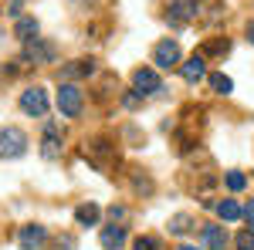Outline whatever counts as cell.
<instances>
[{
	"label": "cell",
	"instance_id": "obj_5",
	"mask_svg": "<svg viewBox=\"0 0 254 250\" xmlns=\"http://www.w3.org/2000/svg\"><path fill=\"white\" fill-rule=\"evenodd\" d=\"M20 108L27 112V115H34V118H41V115H48V108H51V101H48V92L44 88H24L20 92Z\"/></svg>",
	"mask_w": 254,
	"mask_h": 250
},
{
	"label": "cell",
	"instance_id": "obj_17",
	"mask_svg": "<svg viewBox=\"0 0 254 250\" xmlns=\"http://www.w3.org/2000/svg\"><path fill=\"white\" fill-rule=\"evenodd\" d=\"M210 88H214L217 95H231V92H234V81L227 75H220V71H214V75H210Z\"/></svg>",
	"mask_w": 254,
	"mask_h": 250
},
{
	"label": "cell",
	"instance_id": "obj_29",
	"mask_svg": "<svg viewBox=\"0 0 254 250\" xmlns=\"http://www.w3.org/2000/svg\"><path fill=\"white\" fill-rule=\"evenodd\" d=\"M180 250H196V247H190V244H183V247H180Z\"/></svg>",
	"mask_w": 254,
	"mask_h": 250
},
{
	"label": "cell",
	"instance_id": "obj_13",
	"mask_svg": "<svg viewBox=\"0 0 254 250\" xmlns=\"http://www.w3.org/2000/svg\"><path fill=\"white\" fill-rule=\"evenodd\" d=\"M38 31H41V27H38V20H34V17H20L17 24H14V38L24 41V44L38 38Z\"/></svg>",
	"mask_w": 254,
	"mask_h": 250
},
{
	"label": "cell",
	"instance_id": "obj_16",
	"mask_svg": "<svg viewBox=\"0 0 254 250\" xmlns=\"http://www.w3.org/2000/svg\"><path fill=\"white\" fill-rule=\"evenodd\" d=\"M217 216L227 220V223H234V220L244 216V206H237L234 200H220V203H217Z\"/></svg>",
	"mask_w": 254,
	"mask_h": 250
},
{
	"label": "cell",
	"instance_id": "obj_14",
	"mask_svg": "<svg viewBox=\"0 0 254 250\" xmlns=\"http://www.w3.org/2000/svg\"><path fill=\"white\" fill-rule=\"evenodd\" d=\"M200 240H203L210 250H224L227 247V233L220 230V227H203V230H200Z\"/></svg>",
	"mask_w": 254,
	"mask_h": 250
},
{
	"label": "cell",
	"instance_id": "obj_4",
	"mask_svg": "<svg viewBox=\"0 0 254 250\" xmlns=\"http://www.w3.org/2000/svg\"><path fill=\"white\" fill-rule=\"evenodd\" d=\"M24 152H27V135L14 125L0 129V159H17Z\"/></svg>",
	"mask_w": 254,
	"mask_h": 250
},
{
	"label": "cell",
	"instance_id": "obj_10",
	"mask_svg": "<svg viewBox=\"0 0 254 250\" xmlns=\"http://www.w3.org/2000/svg\"><path fill=\"white\" fill-rule=\"evenodd\" d=\"M41 152H44V159H58V155H61V129L55 125V122H48V125H44Z\"/></svg>",
	"mask_w": 254,
	"mask_h": 250
},
{
	"label": "cell",
	"instance_id": "obj_19",
	"mask_svg": "<svg viewBox=\"0 0 254 250\" xmlns=\"http://www.w3.org/2000/svg\"><path fill=\"white\" fill-rule=\"evenodd\" d=\"M190 223H193V220H190L187 213H180V216L170 220V230H173V233H187V230H190Z\"/></svg>",
	"mask_w": 254,
	"mask_h": 250
},
{
	"label": "cell",
	"instance_id": "obj_15",
	"mask_svg": "<svg viewBox=\"0 0 254 250\" xmlns=\"http://www.w3.org/2000/svg\"><path fill=\"white\" fill-rule=\"evenodd\" d=\"M98 216H102V210H98L95 203H81L78 210H75V220H78L81 227H95Z\"/></svg>",
	"mask_w": 254,
	"mask_h": 250
},
{
	"label": "cell",
	"instance_id": "obj_26",
	"mask_svg": "<svg viewBox=\"0 0 254 250\" xmlns=\"http://www.w3.org/2000/svg\"><path fill=\"white\" fill-rule=\"evenodd\" d=\"M244 220H248V230H254V200L244 206Z\"/></svg>",
	"mask_w": 254,
	"mask_h": 250
},
{
	"label": "cell",
	"instance_id": "obj_24",
	"mask_svg": "<svg viewBox=\"0 0 254 250\" xmlns=\"http://www.w3.org/2000/svg\"><path fill=\"white\" fill-rule=\"evenodd\" d=\"M122 105H126V108H139V105H142V95H139V92H129V95L122 98Z\"/></svg>",
	"mask_w": 254,
	"mask_h": 250
},
{
	"label": "cell",
	"instance_id": "obj_22",
	"mask_svg": "<svg viewBox=\"0 0 254 250\" xmlns=\"http://www.w3.org/2000/svg\"><path fill=\"white\" fill-rule=\"evenodd\" d=\"M203 51H207V54H227V51H231V44H227V41H210Z\"/></svg>",
	"mask_w": 254,
	"mask_h": 250
},
{
	"label": "cell",
	"instance_id": "obj_23",
	"mask_svg": "<svg viewBox=\"0 0 254 250\" xmlns=\"http://www.w3.org/2000/svg\"><path fill=\"white\" fill-rule=\"evenodd\" d=\"M136 250H159V244L153 237H136Z\"/></svg>",
	"mask_w": 254,
	"mask_h": 250
},
{
	"label": "cell",
	"instance_id": "obj_2",
	"mask_svg": "<svg viewBox=\"0 0 254 250\" xmlns=\"http://www.w3.org/2000/svg\"><path fill=\"white\" fill-rule=\"evenodd\" d=\"M81 105H85L81 88H78V85L61 81V88H58V112H61L64 118H78V115H81Z\"/></svg>",
	"mask_w": 254,
	"mask_h": 250
},
{
	"label": "cell",
	"instance_id": "obj_12",
	"mask_svg": "<svg viewBox=\"0 0 254 250\" xmlns=\"http://www.w3.org/2000/svg\"><path fill=\"white\" fill-rule=\"evenodd\" d=\"M122 244H126V227H116V223L102 227V247L105 250H119Z\"/></svg>",
	"mask_w": 254,
	"mask_h": 250
},
{
	"label": "cell",
	"instance_id": "obj_3",
	"mask_svg": "<svg viewBox=\"0 0 254 250\" xmlns=\"http://www.w3.org/2000/svg\"><path fill=\"white\" fill-rule=\"evenodd\" d=\"M200 0H170V7H166V20H170V27H183V24H190V20L200 17Z\"/></svg>",
	"mask_w": 254,
	"mask_h": 250
},
{
	"label": "cell",
	"instance_id": "obj_8",
	"mask_svg": "<svg viewBox=\"0 0 254 250\" xmlns=\"http://www.w3.org/2000/svg\"><path fill=\"white\" fill-rule=\"evenodd\" d=\"M44 240H48V230H44L41 223L20 227V233H17V244H20V250H41V247H44Z\"/></svg>",
	"mask_w": 254,
	"mask_h": 250
},
{
	"label": "cell",
	"instance_id": "obj_28",
	"mask_svg": "<svg viewBox=\"0 0 254 250\" xmlns=\"http://www.w3.org/2000/svg\"><path fill=\"white\" fill-rule=\"evenodd\" d=\"M248 41H251V44H254V20H251V24H248Z\"/></svg>",
	"mask_w": 254,
	"mask_h": 250
},
{
	"label": "cell",
	"instance_id": "obj_9",
	"mask_svg": "<svg viewBox=\"0 0 254 250\" xmlns=\"http://www.w3.org/2000/svg\"><path fill=\"white\" fill-rule=\"evenodd\" d=\"M92 75H95V61L92 58L71 61V64L61 68V81H68V85H75V78H92Z\"/></svg>",
	"mask_w": 254,
	"mask_h": 250
},
{
	"label": "cell",
	"instance_id": "obj_6",
	"mask_svg": "<svg viewBox=\"0 0 254 250\" xmlns=\"http://www.w3.org/2000/svg\"><path fill=\"white\" fill-rule=\"evenodd\" d=\"M132 92L149 98V95H156V92H163V81H159V75L153 68H136L132 71Z\"/></svg>",
	"mask_w": 254,
	"mask_h": 250
},
{
	"label": "cell",
	"instance_id": "obj_1",
	"mask_svg": "<svg viewBox=\"0 0 254 250\" xmlns=\"http://www.w3.org/2000/svg\"><path fill=\"white\" fill-rule=\"evenodd\" d=\"M58 58V51H55V44H48L44 38H34L24 44V54L17 58L20 68H31V64H51V61Z\"/></svg>",
	"mask_w": 254,
	"mask_h": 250
},
{
	"label": "cell",
	"instance_id": "obj_7",
	"mask_svg": "<svg viewBox=\"0 0 254 250\" xmlns=\"http://www.w3.org/2000/svg\"><path fill=\"white\" fill-rule=\"evenodd\" d=\"M153 64L163 68V71H170V68H180V44L176 41H159L156 51H153Z\"/></svg>",
	"mask_w": 254,
	"mask_h": 250
},
{
	"label": "cell",
	"instance_id": "obj_25",
	"mask_svg": "<svg viewBox=\"0 0 254 250\" xmlns=\"http://www.w3.org/2000/svg\"><path fill=\"white\" fill-rule=\"evenodd\" d=\"M109 220L116 223V220H126V206H109Z\"/></svg>",
	"mask_w": 254,
	"mask_h": 250
},
{
	"label": "cell",
	"instance_id": "obj_21",
	"mask_svg": "<svg viewBox=\"0 0 254 250\" xmlns=\"http://www.w3.org/2000/svg\"><path fill=\"white\" fill-rule=\"evenodd\" d=\"M24 3H27V0H7L3 14H7V17H14V20H20V10H24Z\"/></svg>",
	"mask_w": 254,
	"mask_h": 250
},
{
	"label": "cell",
	"instance_id": "obj_27",
	"mask_svg": "<svg viewBox=\"0 0 254 250\" xmlns=\"http://www.w3.org/2000/svg\"><path fill=\"white\" fill-rule=\"evenodd\" d=\"M58 250H75V240H71V237H61V240H58Z\"/></svg>",
	"mask_w": 254,
	"mask_h": 250
},
{
	"label": "cell",
	"instance_id": "obj_20",
	"mask_svg": "<svg viewBox=\"0 0 254 250\" xmlns=\"http://www.w3.org/2000/svg\"><path fill=\"white\" fill-rule=\"evenodd\" d=\"M237 250H254V230H241L237 233Z\"/></svg>",
	"mask_w": 254,
	"mask_h": 250
},
{
	"label": "cell",
	"instance_id": "obj_18",
	"mask_svg": "<svg viewBox=\"0 0 254 250\" xmlns=\"http://www.w3.org/2000/svg\"><path fill=\"white\" fill-rule=\"evenodd\" d=\"M224 179H227V190H234V193H241L244 186H248V176H244V173H237V169H231V173L224 176Z\"/></svg>",
	"mask_w": 254,
	"mask_h": 250
},
{
	"label": "cell",
	"instance_id": "obj_11",
	"mask_svg": "<svg viewBox=\"0 0 254 250\" xmlns=\"http://www.w3.org/2000/svg\"><path fill=\"white\" fill-rule=\"evenodd\" d=\"M180 75H183V81L196 85L200 78H207V58H203V54H193L190 61H183V64H180Z\"/></svg>",
	"mask_w": 254,
	"mask_h": 250
}]
</instances>
